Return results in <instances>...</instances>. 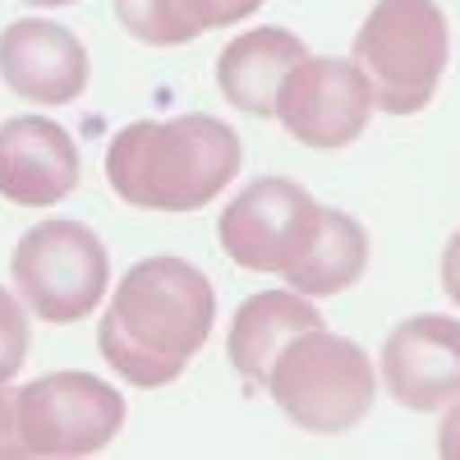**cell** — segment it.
Returning a JSON list of instances; mask_svg holds the SVG:
<instances>
[{
  "label": "cell",
  "instance_id": "6da1fadb",
  "mask_svg": "<svg viewBox=\"0 0 460 460\" xmlns=\"http://www.w3.org/2000/svg\"><path fill=\"white\" fill-rule=\"evenodd\" d=\"M212 323L217 290L194 262L143 258L115 286L97 350L129 387H166L208 345Z\"/></svg>",
  "mask_w": 460,
  "mask_h": 460
},
{
  "label": "cell",
  "instance_id": "7a4b0ae2",
  "mask_svg": "<svg viewBox=\"0 0 460 460\" xmlns=\"http://www.w3.org/2000/svg\"><path fill=\"white\" fill-rule=\"evenodd\" d=\"M244 143L217 115L134 120L106 147L115 199L143 212H199L240 175Z\"/></svg>",
  "mask_w": 460,
  "mask_h": 460
},
{
  "label": "cell",
  "instance_id": "3957f363",
  "mask_svg": "<svg viewBox=\"0 0 460 460\" xmlns=\"http://www.w3.org/2000/svg\"><path fill=\"white\" fill-rule=\"evenodd\" d=\"M267 396L281 405L295 429L314 438H336L350 433L373 410L377 373L359 341L314 327L281 350L272 377H267Z\"/></svg>",
  "mask_w": 460,
  "mask_h": 460
},
{
  "label": "cell",
  "instance_id": "277c9868",
  "mask_svg": "<svg viewBox=\"0 0 460 460\" xmlns=\"http://www.w3.org/2000/svg\"><path fill=\"white\" fill-rule=\"evenodd\" d=\"M451 60V23L438 0H377L355 32V65L387 115H419Z\"/></svg>",
  "mask_w": 460,
  "mask_h": 460
},
{
  "label": "cell",
  "instance_id": "5b68a950",
  "mask_svg": "<svg viewBox=\"0 0 460 460\" xmlns=\"http://www.w3.org/2000/svg\"><path fill=\"white\" fill-rule=\"evenodd\" d=\"M14 410V460L37 456H93L125 429V396L111 382L65 368L10 392Z\"/></svg>",
  "mask_w": 460,
  "mask_h": 460
},
{
  "label": "cell",
  "instance_id": "8992f818",
  "mask_svg": "<svg viewBox=\"0 0 460 460\" xmlns=\"http://www.w3.org/2000/svg\"><path fill=\"white\" fill-rule=\"evenodd\" d=\"M10 277L28 314L65 327L102 304L111 286V258L84 221H42L14 244Z\"/></svg>",
  "mask_w": 460,
  "mask_h": 460
},
{
  "label": "cell",
  "instance_id": "52a82bcc",
  "mask_svg": "<svg viewBox=\"0 0 460 460\" xmlns=\"http://www.w3.org/2000/svg\"><path fill=\"white\" fill-rule=\"evenodd\" d=\"M323 208L314 203L309 189H299L295 180L262 175L244 184L235 199L226 203L217 235L230 262L244 272H290L299 253L314 244Z\"/></svg>",
  "mask_w": 460,
  "mask_h": 460
},
{
  "label": "cell",
  "instance_id": "ba28073f",
  "mask_svg": "<svg viewBox=\"0 0 460 460\" xmlns=\"http://www.w3.org/2000/svg\"><path fill=\"white\" fill-rule=\"evenodd\" d=\"M377 111L368 74L341 56H309L281 93V125L304 147H350Z\"/></svg>",
  "mask_w": 460,
  "mask_h": 460
},
{
  "label": "cell",
  "instance_id": "9c48e42d",
  "mask_svg": "<svg viewBox=\"0 0 460 460\" xmlns=\"http://www.w3.org/2000/svg\"><path fill=\"white\" fill-rule=\"evenodd\" d=\"M382 387L419 414L460 401V323L442 314L396 323L382 341Z\"/></svg>",
  "mask_w": 460,
  "mask_h": 460
},
{
  "label": "cell",
  "instance_id": "30bf717a",
  "mask_svg": "<svg viewBox=\"0 0 460 460\" xmlns=\"http://www.w3.org/2000/svg\"><path fill=\"white\" fill-rule=\"evenodd\" d=\"M0 79L23 102H79L88 88V51L51 19H19L0 32Z\"/></svg>",
  "mask_w": 460,
  "mask_h": 460
},
{
  "label": "cell",
  "instance_id": "8fae6325",
  "mask_svg": "<svg viewBox=\"0 0 460 460\" xmlns=\"http://www.w3.org/2000/svg\"><path fill=\"white\" fill-rule=\"evenodd\" d=\"M79 184V147L47 115H14L0 125V199L19 208H56Z\"/></svg>",
  "mask_w": 460,
  "mask_h": 460
},
{
  "label": "cell",
  "instance_id": "7c38bea8",
  "mask_svg": "<svg viewBox=\"0 0 460 460\" xmlns=\"http://www.w3.org/2000/svg\"><path fill=\"white\" fill-rule=\"evenodd\" d=\"M309 60V47L290 28H249L217 56V84L230 106H240L258 120H272L281 111V93L290 74Z\"/></svg>",
  "mask_w": 460,
  "mask_h": 460
},
{
  "label": "cell",
  "instance_id": "4fadbf2b",
  "mask_svg": "<svg viewBox=\"0 0 460 460\" xmlns=\"http://www.w3.org/2000/svg\"><path fill=\"white\" fill-rule=\"evenodd\" d=\"M314 327H323V314L314 309L309 295H299V290H258L235 309V323H230V336H226V355L240 368V377L249 382V387H267L281 350L295 336L314 332Z\"/></svg>",
  "mask_w": 460,
  "mask_h": 460
},
{
  "label": "cell",
  "instance_id": "5bb4252c",
  "mask_svg": "<svg viewBox=\"0 0 460 460\" xmlns=\"http://www.w3.org/2000/svg\"><path fill=\"white\" fill-rule=\"evenodd\" d=\"M364 267H368V230L350 212L323 208L318 235L299 253V262L286 272V286L309 295V299H323V295L350 290L364 277Z\"/></svg>",
  "mask_w": 460,
  "mask_h": 460
},
{
  "label": "cell",
  "instance_id": "9a60e30c",
  "mask_svg": "<svg viewBox=\"0 0 460 460\" xmlns=\"http://www.w3.org/2000/svg\"><path fill=\"white\" fill-rule=\"evenodd\" d=\"M166 5H171L175 37L184 47V42H194L199 32H208V28H230V23L258 14L262 0H166Z\"/></svg>",
  "mask_w": 460,
  "mask_h": 460
},
{
  "label": "cell",
  "instance_id": "2e32d148",
  "mask_svg": "<svg viewBox=\"0 0 460 460\" xmlns=\"http://www.w3.org/2000/svg\"><path fill=\"white\" fill-rule=\"evenodd\" d=\"M28 304H19L5 286H0V387L23 368L28 359Z\"/></svg>",
  "mask_w": 460,
  "mask_h": 460
},
{
  "label": "cell",
  "instance_id": "e0dca14e",
  "mask_svg": "<svg viewBox=\"0 0 460 460\" xmlns=\"http://www.w3.org/2000/svg\"><path fill=\"white\" fill-rule=\"evenodd\" d=\"M442 290H447V299L460 309V230L447 240V249H442Z\"/></svg>",
  "mask_w": 460,
  "mask_h": 460
},
{
  "label": "cell",
  "instance_id": "ac0fdd59",
  "mask_svg": "<svg viewBox=\"0 0 460 460\" xmlns=\"http://www.w3.org/2000/svg\"><path fill=\"white\" fill-rule=\"evenodd\" d=\"M438 451L447 460H460V401L447 405V419H442V429H438Z\"/></svg>",
  "mask_w": 460,
  "mask_h": 460
},
{
  "label": "cell",
  "instance_id": "d6986e66",
  "mask_svg": "<svg viewBox=\"0 0 460 460\" xmlns=\"http://www.w3.org/2000/svg\"><path fill=\"white\" fill-rule=\"evenodd\" d=\"M28 5H42V10H60V5H79V0H28Z\"/></svg>",
  "mask_w": 460,
  "mask_h": 460
}]
</instances>
